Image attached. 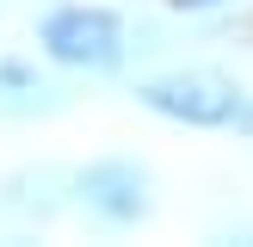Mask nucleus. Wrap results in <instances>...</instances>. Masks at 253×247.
Instances as JSON below:
<instances>
[{"label":"nucleus","mask_w":253,"mask_h":247,"mask_svg":"<svg viewBox=\"0 0 253 247\" xmlns=\"http://www.w3.org/2000/svg\"><path fill=\"white\" fill-rule=\"evenodd\" d=\"M136 99L173 124H192V130H253V99L229 74H210V68L155 74V81L136 86Z\"/></svg>","instance_id":"f257e3e1"},{"label":"nucleus","mask_w":253,"mask_h":247,"mask_svg":"<svg viewBox=\"0 0 253 247\" xmlns=\"http://www.w3.org/2000/svg\"><path fill=\"white\" fill-rule=\"evenodd\" d=\"M37 43H43L49 62H62V68H118L124 62V19L105 6H56L43 25H37Z\"/></svg>","instance_id":"f03ea898"},{"label":"nucleus","mask_w":253,"mask_h":247,"mask_svg":"<svg viewBox=\"0 0 253 247\" xmlns=\"http://www.w3.org/2000/svg\"><path fill=\"white\" fill-rule=\"evenodd\" d=\"M74 192H81V204L93 210V216H105V222H142L148 216V173L142 167H130V161H93V167L74 179Z\"/></svg>","instance_id":"7ed1b4c3"},{"label":"nucleus","mask_w":253,"mask_h":247,"mask_svg":"<svg viewBox=\"0 0 253 247\" xmlns=\"http://www.w3.org/2000/svg\"><path fill=\"white\" fill-rule=\"evenodd\" d=\"M25 93H49V86L37 81V68H25V62H0V99H25Z\"/></svg>","instance_id":"20e7f679"},{"label":"nucleus","mask_w":253,"mask_h":247,"mask_svg":"<svg viewBox=\"0 0 253 247\" xmlns=\"http://www.w3.org/2000/svg\"><path fill=\"white\" fill-rule=\"evenodd\" d=\"M173 12H210V6H222V0H167Z\"/></svg>","instance_id":"39448f33"}]
</instances>
